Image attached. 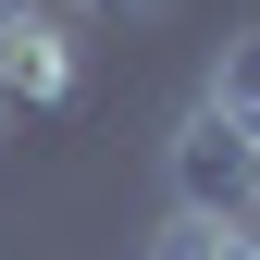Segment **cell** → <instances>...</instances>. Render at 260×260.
<instances>
[{"label": "cell", "instance_id": "cell-4", "mask_svg": "<svg viewBox=\"0 0 260 260\" xmlns=\"http://www.w3.org/2000/svg\"><path fill=\"white\" fill-rule=\"evenodd\" d=\"M149 260H223V223H199V211H161Z\"/></svg>", "mask_w": 260, "mask_h": 260}, {"label": "cell", "instance_id": "cell-1", "mask_svg": "<svg viewBox=\"0 0 260 260\" xmlns=\"http://www.w3.org/2000/svg\"><path fill=\"white\" fill-rule=\"evenodd\" d=\"M161 186H174V211L199 223H260V137H236L211 100L174 124V149H161Z\"/></svg>", "mask_w": 260, "mask_h": 260}, {"label": "cell", "instance_id": "cell-6", "mask_svg": "<svg viewBox=\"0 0 260 260\" xmlns=\"http://www.w3.org/2000/svg\"><path fill=\"white\" fill-rule=\"evenodd\" d=\"M0 13H13V0H0Z\"/></svg>", "mask_w": 260, "mask_h": 260}, {"label": "cell", "instance_id": "cell-3", "mask_svg": "<svg viewBox=\"0 0 260 260\" xmlns=\"http://www.w3.org/2000/svg\"><path fill=\"white\" fill-rule=\"evenodd\" d=\"M199 100L236 124V137H260V25H236V38L211 50V87H199Z\"/></svg>", "mask_w": 260, "mask_h": 260}, {"label": "cell", "instance_id": "cell-2", "mask_svg": "<svg viewBox=\"0 0 260 260\" xmlns=\"http://www.w3.org/2000/svg\"><path fill=\"white\" fill-rule=\"evenodd\" d=\"M75 87H87L75 25H62L50 0H13V13H0V124H13V112H62Z\"/></svg>", "mask_w": 260, "mask_h": 260}, {"label": "cell", "instance_id": "cell-5", "mask_svg": "<svg viewBox=\"0 0 260 260\" xmlns=\"http://www.w3.org/2000/svg\"><path fill=\"white\" fill-rule=\"evenodd\" d=\"M50 13H62V0H50ZM87 13H161V0H87Z\"/></svg>", "mask_w": 260, "mask_h": 260}]
</instances>
